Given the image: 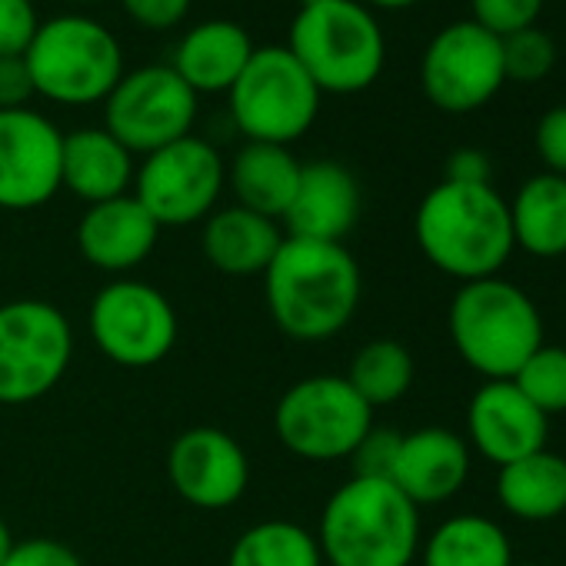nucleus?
<instances>
[{"label":"nucleus","mask_w":566,"mask_h":566,"mask_svg":"<svg viewBox=\"0 0 566 566\" xmlns=\"http://www.w3.org/2000/svg\"><path fill=\"white\" fill-rule=\"evenodd\" d=\"M263 294L273 324L304 344L337 337L357 314L364 276L344 243L283 237L263 273Z\"/></svg>","instance_id":"nucleus-1"},{"label":"nucleus","mask_w":566,"mask_h":566,"mask_svg":"<svg viewBox=\"0 0 566 566\" xmlns=\"http://www.w3.org/2000/svg\"><path fill=\"white\" fill-rule=\"evenodd\" d=\"M413 237L420 253L460 283L500 276L516 250L510 207L493 184L440 180L417 207Z\"/></svg>","instance_id":"nucleus-2"},{"label":"nucleus","mask_w":566,"mask_h":566,"mask_svg":"<svg viewBox=\"0 0 566 566\" xmlns=\"http://www.w3.org/2000/svg\"><path fill=\"white\" fill-rule=\"evenodd\" d=\"M317 546L327 566H413L420 506L390 480L350 476L321 513Z\"/></svg>","instance_id":"nucleus-3"},{"label":"nucleus","mask_w":566,"mask_h":566,"mask_svg":"<svg viewBox=\"0 0 566 566\" xmlns=\"http://www.w3.org/2000/svg\"><path fill=\"white\" fill-rule=\"evenodd\" d=\"M447 324L457 357L486 380H513L546 344L539 307L503 276L460 283Z\"/></svg>","instance_id":"nucleus-4"},{"label":"nucleus","mask_w":566,"mask_h":566,"mask_svg":"<svg viewBox=\"0 0 566 566\" xmlns=\"http://www.w3.org/2000/svg\"><path fill=\"white\" fill-rule=\"evenodd\" d=\"M283 48L321 94H360L387 64L384 28L360 0H304Z\"/></svg>","instance_id":"nucleus-5"},{"label":"nucleus","mask_w":566,"mask_h":566,"mask_svg":"<svg viewBox=\"0 0 566 566\" xmlns=\"http://www.w3.org/2000/svg\"><path fill=\"white\" fill-rule=\"evenodd\" d=\"M24 61L34 94L64 107L104 104L124 77L117 38L101 21L77 14L41 21Z\"/></svg>","instance_id":"nucleus-6"},{"label":"nucleus","mask_w":566,"mask_h":566,"mask_svg":"<svg viewBox=\"0 0 566 566\" xmlns=\"http://www.w3.org/2000/svg\"><path fill=\"white\" fill-rule=\"evenodd\" d=\"M237 130L253 144L291 147L321 114V87L287 48H256L227 91Z\"/></svg>","instance_id":"nucleus-7"},{"label":"nucleus","mask_w":566,"mask_h":566,"mask_svg":"<svg viewBox=\"0 0 566 566\" xmlns=\"http://www.w3.org/2000/svg\"><path fill=\"white\" fill-rule=\"evenodd\" d=\"M280 443L311 463L347 460L374 427V407L337 374L297 380L273 410Z\"/></svg>","instance_id":"nucleus-8"},{"label":"nucleus","mask_w":566,"mask_h":566,"mask_svg":"<svg viewBox=\"0 0 566 566\" xmlns=\"http://www.w3.org/2000/svg\"><path fill=\"white\" fill-rule=\"evenodd\" d=\"M74 357L71 321L48 301L0 307V403L21 407L48 397Z\"/></svg>","instance_id":"nucleus-9"},{"label":"nucleus","mask_w":566,"mask_h":566,"mask_svg":"<svg viewBox=\"0 0 566 566\" xmlns=\"http://www.w3.org/2000/svg\"><path fill=\"white\" fill-rule=\"evenodd\" d=\"M227 184V164L203 137H180L154 154L134 174V197L164 227H190L217 210Z\"/></svg>","instance_id":"nucleus-10"},{"label":"nucleus","mask_w":566,"mask_h":566,"mask_svg":"<svg viewBox=\"0 0 566 566\" xmlns=\"http://www.w3.org/2000/svg\"><path fill=\"white\" fill-rule=\"evenodd\" d=\"M197 94L177 77L170 64H144L124 71L104 101V130L130 154H154L190 134L197 120Z\"/></svg>","instance_id":"nucleus-11"},{"label":"nucleus","mask_w":566,"mask_h":566,"mask_svg":"<svg viewBox=\"0 0 566 566\" xmlns=\"http://www.w3.org/2000/svg\"><path fill=\"white\" fill-rule=\"evenodd\" d=\"M506 84L503 44L476 21H457L437 31L420 61V87L443 114H473Z\"/></svg>","instance_id":"nucleus-12"},{"label":"nucleus","mask_w":566,"mask_h":566,"mask_svg":"<svg viewBox=\"0 0 566 566\" xmlns=\"http://www.w3.org/2000/svg\"><path fill=\"white\" fill-rule=\"evenodd\" d=\"M91 337L117 367H154L177 344V314L150 283L111 280L91 304Z\"/></svg>","instance_id":"nucleus-13"},{"label":"nucleus","mask_w":566,"mask_h":566,"mask_svg":"<svg viewBox=\"0 0 566 566\" xmlns=\"http://www.w3.org/2000/svg\"><path fill=\"white\" fill-rule=\"evenodd\" d=\"M64 134L38 111H0V207L34 210L61 190Z\"/></svg>","instance_id":"nucleus-14"},{"label":"nucleus","mask_w":566,"mask_h":566,"mask_svg":"<svg viewBox=\"0 0 566 566\" xmlns=\"http://www.w3.org/2000/svg\"><path fill=\"white\" fill-rule=\"evenodd\" d=\"M174 490L200 510L233 506L250 483V460L243 447L217 427L184 430L167 457Z\"/></svg>","instance_id":"nucleus-15"},{"label":"nucleus","mask_w":566,"mask_h":566,"mask_svg":"<svg viewBox=\"0 0 566 566\" xmlns=\"http://www.w3.org/2000/svg\"><path fill=\"white\" fill-rule=\"evenodd\" d=\"M467 437L470 450L493 467H506L546 447L549 417L513 380H486L467 407Z\"/></svg>","instance_id":"nucleus-16"},{"label":"nucleus","mask_w":566,"mask_h":566,"mask_svg":"<svg viewBox=\"0 0 566 566\" xmlns=\"http://www.w3.org/2000/svg\"><path fill=\"white\" fill-rule=\"evenodd\" d=\"M470 443L447 427H420L403 433L390 483L413 503L433 506L453 500L470 480Z\"/></svg>","instance_id":"nucleus-17"},{"label":"nucleus","mask_w":566,"mask_h":566,"mask_svg":"<svg viewBox=\"0 0 566 566\" xmlns=\"http://www.w3.org/2000/svg\"><path fill=\"white\" fill-rule=\"evenodd\" d=\"M360 220V184L337 160L304 164L297 193L283 213L287 237L344 243V237Z\"/></svg>","instance_id":"nucleus-18"},{"label":"nucleus","mask_w":566,"mask_h":566,"mask_svg":"<svg viewBox=\"0 0 566 566\" xmlns=\"http://www.w3.org/2000/svg\"><path fill=\"white\" fill-rule=\"evenodd\" d=\"M157 237H160V223L147 213V207L134 193L91 203L77 223V247L84 260L107 273H124L140 266L157 247Z\"/></svg>","instance_id":"nucleus-19"},{"label":"nucleus","mask_w":566,"mask_h":566,"mask_svg":"<svg viewBox=\"0 0 566 566\" xmlns=\"http://www.w3.org/2000/svg\"><path fill=\"white\" fill-rule=\"evenodd\" d=\"M134 174V154L104 127L64 134L61 190H71L87 207L130 193Z\"/></svg>","instance_id":"nucleus-20"},{"label":"nucleus","mask_w":566,"mask_h":566,"mask_svg":"<svg viewBox=\"0 0 566 566\" xmlns=\"http://www.w3.org/2000/svg\"><path fill=\"white\" fill-rule=\"evenodd\" d=\"M253 41L250 34L237 24V21H203L197 28H190L177 51L170 67L177 71V77L200 97V94H227L233 87V81L240 77V71L247 67V61L253 57Z\"/></svg>","instance_id":"nucleus-21"},{"label":"nucleus","mask_w":566,"mask_h":566,"mask_svg":"<svg viewBox=\"0 0 566 566\" xmlns=\"http://www.w3.org/2000/svg\"><path fill=\"white\" fill-rule=\"evenodd\" d=\"M283 233L276 220L260 217L247 207H223L203 220L200 247L213 270L223 276H263L276 256Z\"/></svg>","instance_id":"nucleus-22"},{"label":"nucleus","mask_w":566,"mask_h":566,"mask_svg":"<svg viewBox=\"0 0 566 566\" xmlns=\"http://www.w3.org/2000/svg\"><path fill=\"white\" fill-rule=\"evenodd\" d=\"M301 170L304 164L291 154V147L247 140L227 167V184L237 197V207L280 223L297 193Z\"/></svg>","instance_id":"nucleus-23"},{"label":"nucleus","mask_w":566,"mask_h":566,"mask_svg":"<svg viewBox=\"0 0 566 566\" xmlns=\"http://www.w3.org/2000/svg\"><path fill=\"white\" fill-rule=\"evenodd\" d=\"M496 500L523 523H549L566 516V457L543 447L500 467Z\"/></svg>","instance_id":"nucleus-24"},{"label":"nucleus","mask_w":566,"mask_h":566,"mask_svg":"<svg viewBox=\"0 0 566 566\" xmlns=\"http://www.w3.org/2000/svg\"><path fill=\"white\" fill-rule=\"evenodd\" d=\"M506 207L513 247L536 260L566 256V177L543 170L523 180Z\"/></svg>","instance_id":"nucleus-25"},{"label":"nucleus","mask_w":566,"mask_h":566,"mask_svg":"<svg viewBox=\"0 0 566 566\" xmlns=\"http://www.w3.org/2000/svg\"><path fill=\"white\" fill-rule=\"evenodd\" d=\"M423 566H513V546L506 530L480 513H460L443 520L420 546Z\"/></svg>","instance_id":"nucleus-26"},{"label":"nucleus","mask_w":566,"mask_h":566,"mask_svg":"<svg viewBox=\"0 0 566 566\" xmlns=\"http://www.w3.org/2000/svg\"><path fill=\"white\" fill-rule=\"evenodd\" d=\"M227 566H324L317 536L291 520H263L243 530Z\"/></svg>","instance_id":"nucleus-27"},{"label":"nucleus","mask_w":566,"mask_h":566,"mask_svg":"<svg viewBox=\"0 0 566 566\" xmlns=\"http://www.w3.org/2000/svg\"><path fill=\"white\" fill-rule=\"evenodd\" d=\"M417 364L400 340H370L357 350L347 370V384L377 410L403 400L413 387Z\"/></svg>","instance_id":"nucleus-28"},{"label":"nucleus","mask_w":566,"mask_h":566,"mask_svg":"<svg viewBox=\"0 0 566 566\" xmlns=\"http://www.w3.org/2000/svg\"><path fill=\"white\" fill-rule=\"evenodd\" d=\"M513 384L526 394V400L546 413L559 417L566 413V347L543 344L513 377Z\"/></svg>","instance_id":"nucleus-29"},{"label":"nucleus","mask_w":566,"mask_h":566,"mask_svg":"<svg viewBox=\"0 0 566 566\" xmlns=\"http://www.w3.org/2000/svg\"><path fill=\"white\" fill-rule=\"evenodd\" d=\"M500 44H503L506 81L536 84V81L549 77L556 67V44L539 28H526V31H516L510 38H500Z\"/></svg>","instance_id":"nucleus-30"},{"label":"nucleus","mask_w":566,"mask_h":566,"mask_svg":"<svg viewBox=\"0 0 566 566\" xmlns=\"http://www.w3.org/2000/svg\"><path fill=\"white\" fill-rule=\"evenodd\" d=\"M543 8L546 0H470V21H476L483 31L496 38H510L516 31L536 28Z\"/></svg>","instance_id":"nucleus-31"},{"label":"nucleus","mask_w":566,"mask_h":566,"mask_svg":"<svg viewBox=\"0 0 566 566\" xmlns=\"http://www.w3.org/2000/svg\"><path fill=\"white\" fill-rule=\"evenodd\" d=\"M400 440L403 433L394 430V427H370L360 443L354 447V453L347 457L354 463V476H364V480H390L394 476V463H397V453H400Z\"/></svg>","instance_id":"nucleus-32"},{"label":"nucleus","mask_w":566,"mask_h":566,"mask_svg":"<svg viewBox=\"0 0 566 566\" xmlns=\"http://www.w3.org/2000/svg\"><path fill=\"white\" fill-rule=\"evenodd\" d=\"M38 28L34 0H0V57H24Z\"/></svg>","instance_id":"nucleus-33"},{"label":"nucleus","mask_w":566,"mask_h":566,"mask_svg":"<svg viewBox=\"0 0 566 566\" xmlns=\"http://www.w3.org/2000/svg\"><path fill=\"white\" fill-rule=\"evenodd\" d=\"M533 147H536V157L543 160L546 174L566 177V104L549 107L536 120Z\"/></svg>","instance_id":"nucleus-34"},{"label":"nucleus","mask_w":566,"mask_h":566,"mask_svg":"<svg viewBox=\"0 0 566 566\" xmlns=\"http://www.w3.org/2000/svg\"><path fill=\"white\" fill-rule=\"evenodd\" d=\"M4 566H84V563L71 546L48 539V536H31L11 546Z\"/></svg>","instance_id":"nucleus-35"},{"label":"nucleus","mask_w":566,"mask_h":566,"mask_svg":"<svg viewBox=\"0 0 566 566\" xmlns=\"http://www.w3.org/2000/svg\"><path fill=\"white\" fill-rule=\"evenodd\" d=\"M193 0H120L127 18L147 31H170L190 14Z\"/></svg>","instance_id":"nucleus-36"},{"label":"nucleus","mask_w":566,"mask_h":566,"mask_svg":"<svg viewBox=\"0 0 566 566\" xmlns=\"http://www.w3.org/2000/svg\"><path fill=\"white\" fill-rule=\"evenodd\" d=\"M34 81L24 57H0V111H21L31 104Z\"/></svg>","instance_id":"nucleus-37"},{"label":"nucleus","mask_w":566,"mask_h":566,"mask_svg":"<svg viewBox=\"0 0 566 566\" xmlns=\"http://www.w3.org/2000/svg\"><path fill=\"white\" fill-rule=\"evenodd\" d=\"M493 164L483 150L476 147H460L450 154L447 160V177L443 180H453V184H493Z\"/></svg>","instance_id":"nucleus-38"},{"label":"nucleus","mask_w":566,"mask_h":566,"mask_svg":"<svg viewBox=\"0 0 566 566\" xmlns=\"http://www.w3.org/2000/svg\"><path fill=\"white\" fill-rule=\"evenodd\" d=\"M364 8H380V11H407L413 4H420V0H360Z\"/></svg>","instance_id":"nucleus-39"},{"label":"nucleus","mask_w":566,"mask_h":566,"mask_svg":"<svg viewBox=\"0 0 566 566\" xmlns=\"http://www.w3.org/2000/svg\"><path fill=\"white\" fill-rule=\"evenodd\" d=\"M11 546H14L11 526L4 523V516H0V566H4V559H8V553H11Z\"/></svg>","instance_id":"nucleus-40"},{"label":"nucleus","mask_w":566,"mask_h":566,"mask_svg":"<svg viewBox=\"0 0 566 566\" xmlns=\"http://www.w3.org/2000/svg\"><path fill=\"white\" fill-rule=\"evenodd\" d=\"M513 566H543V563H533V559H526V563H513Z\"/></svg>","instance_id":"nucleus-41"},{"label":"nucleus","mask_w":566,"mask_h":566,"mask_svg":"<svg viewBox=\"0 0 566 566\" xmlns=\"http://www.w3.org/2000/svg\"><path fill=\"white\" fill-rule=\"evenodd\" d=\"M71 4H97V0H71Z\"/></svg>","instance_id":"nucleus-42"}]
</instances>
